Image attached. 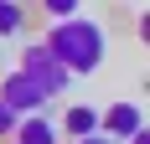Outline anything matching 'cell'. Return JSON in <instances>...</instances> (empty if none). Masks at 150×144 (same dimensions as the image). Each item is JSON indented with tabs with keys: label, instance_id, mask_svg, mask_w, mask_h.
I'll use <instances>...</instances> for the list:
<instances>
[{
	"label": "cell",
	"instance_id": "cell-1",
	"mask_svg": "<svg viewBox=\"0 0 150 144\" xmlns=\"http://www.w3.org/2000/svg\"><path fill=\"white\" fill-rule=\"evenodd\" d=\"M42 46H47L67 72H73V77H88V72L104 67L109 36H104L98 21H88V15H67V21H52V26H47Z\"/></svg>",
	"mask_w": 150,
	"mask_h": 144
},
{
	"label": "cell",
	"instance_id": "cell-2",
	"mask_svg": "<svg viewBox=\"0 0 150 144\" xmlns=\"http://www.w3.org/2000/svg\"><path fill=\"white\" fill-rule=\"evenodd\" d=\"M21 72H26V77H31L36 87H42L47 98H62V93L73 87V72L62 67V62L52 57V52H47L42 41H31L26 52H21Z\"/></svg>",
	"mask_w": 150,
	"mask_h": 144
},
{
	"label": "cell",
	"instance_id": "cell-3",
	"mask_svg": "<svg viewBox=\"0 0 150 144\" xmlns=\"http://www.w3.org/2000/svg\"><path fill=\"white\" fill-rule=\"evenodd\" d=\"M0 98L11 103V113H16V118H26V113H42V108H47V93H42L36 82H31V77H26L21 67L0 77Z\"/></svg>",
	"mask_w": 150,
	"mask_h": 144
},
{
	"label": "cell",
	"instance_id": "cell-4",
	"mask_svg": "<svg viewBox=\"0 0 150 144\" xmlns=\"http://www.w3.org/2000/svg\"><path fill=\"white\" fill-rule=\"evenodd\" d=\"M135 129H145V113H140V103H129V98L109 103L104 113H98V134H109V139H129Z\"/></svg>",
	"mask_w": 150,
	"mask_h": 144
},
{
	"label": "cell",
	"instance_id": "cell-5",
	"mask_svg": "<svg viewBox=\"0 0 150 144\" xmlns=\"http://www.w3.org/2000/svg\"><path fill=\"white\" fill-rule=\"evenodd\" d=\"M11 139H16V144H57L62 134H57V124H52V118H42V113H26V118H16Z\"/></svg>",
	"mask_w": 150,
	"mask_h": 144
},
{
	"label": "cell",
	"instance_id": "cell-6",
	"mask_svg": "<svg viewBox=\"0 0 150 144\" xmlns=\"http://www.w3.org/2000/svg\"><path fill=\"white\" fill-rule=\"evenodd\" d=\"M93 129H98V108H88V103H73L62 113V124H57V134H67V139H83Z\"/></svg>",
	"mask_w": 150,
	"mask_h": 144
},
{
	"label": "cell",
	"instance_id": "cell-7",
	"mask_svg": "<svg viewBox=\"0 0 150 144\" xmlns=\"http://www.w3.org/2000/svg\"><path fill=\"white\" fill-rule=\"evenodd\" d=\"M26 31V5L21 0H0V36H21Z\"/></svg>",
	"mask_w": 150,
	"mask_h": 144
},
{
	"label": "cell",
	"instance_id": "cell-8",
	"mask_svg": "<svg viewBox=\"0 0 150 144\" xmlns=\"http://www.w3.org/2000/svg\"><path fill=\"white\" fill-rule=\"evenodd\" d=\"M42 10L52 15V21H67V15H78V10H83V0H42Z\"/></svg>",
	"mask_w": 150,
	"mask_h": 144
},
{
	"label": "cell",
	"instance_id": "cell-9",
	"mask_svg": "<svg viewBox=\"0 0 150 144\" xmlns=\"http://www.w3.org/2000/svg\"><path fill=\"white\" fill-rule=\"evenodd\" d=\"M11 129H16V113H11V103L0 98V139H11Z\"/></svg>",
	"mask_w": 150,
	"mask_h": 144
},
{
	"label": "cell",
	"instance_id": "cell-10",
	"mask_svg": "<svg viewBox=\"0 0 150 144\" xmlns=\"http://www.w3.org/2000/svg\"><path fill=\"white\" fill-rule=\"evenodd\" d=\"M73 144H119V139H109V134H98V129H93V134H83V139H73Z\"/></svg>",
	"mask_w": 150,
	"mask_h": 144
},
{
	"label": "cell",
	"instance_id": "cell-11",
	"mask_svg": "<svg viewBox=\"0 0 150 144\" xmlns=\"http://www.w3.org/2000/svg\"><path fill=\"white\" fill-rule=\"evenodd\" d=\"M129 144H150V129H135V134H129Z\"/></svg>",
	"mask_w": 150,
	"mask_h": 144
}]
</instances>
